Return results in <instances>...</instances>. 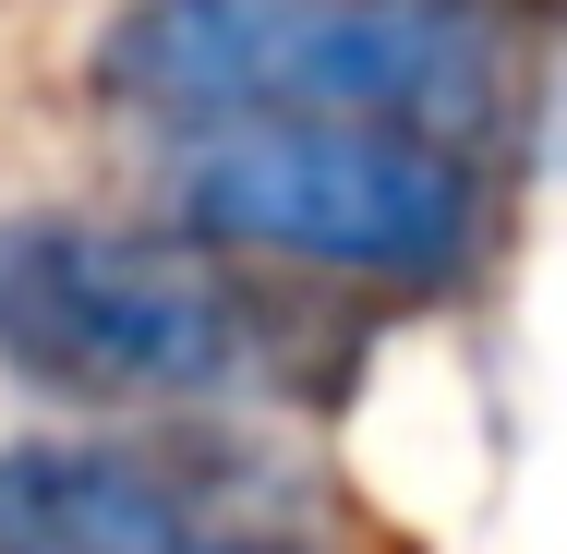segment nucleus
<instances>
[{"label": "nucleus", "mask_w": 567, "mask_h": 554, "mask_svg": "<svg viewBox=\"0 0 567 554\" xmlns=\"http://www.w3.org/2000/svg\"><path fill=\"white\" fill-rule=\"evenodd\" d=\"M121 109L206 121H399L483 145L507 121V49L471 0H133L97 36Z\"/></svg>", "instance_id": "obj_1"}, {"label": "nucleus", "mask_w": 567, "mask_h": 554, "mask_svg": "<svg viewBox=\"0 0 567 554\" xmlns=\"http://www.w3.org/2000/svg\"><path fill=\"white\" fill-rule=\"evenodd\" d=\"M0 554H327L302 482L218 435L0 446Z\"/></svg>", "instance_id": "obj_4"}, {"label": "nucleus", "mask_w": 567, "mask_h": 554, "mask_svg": "<svg viewBox=\"0 0 567 554\" xmlns=\"http://www.w3.org/2000/svg\"><path fill=\"white\" fill-rule=\"evenodd\" d=\"M169 206L218 253H278L374 290H447L483 241L471 145L399 121H206L169 157Z\"/></svg>", "instance_id": "obj_3"}, {"label": "nucleus", "mask_w": 567, "mask_h": 554, "mask_svg": "<svg viewBox=\"0 0 567 554\" xmlns=\"http://www.w3.org/2000/svg\"><path fill=\"white\" fill-rule=\"evenodd\" d=\"M0 362L97 410H206L278 386V314L194 241L110 218L0 229Z\"/></svg>", "instance_id": "obj_2"}]
</instances>
